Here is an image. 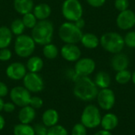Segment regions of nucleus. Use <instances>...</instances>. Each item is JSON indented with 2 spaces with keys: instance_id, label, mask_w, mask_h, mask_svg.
<instances>
[{
  "instance_id": "dca6fc26",
  "label": "nucleus",
  "mask_w": 135,
  "mask_h": 135,
  "mask_svg": "<svg viewBox=\"0 0 135 135\" xmlns=\"http://www.w3.org/2000/svg\"><path fill=\"white\" fill-rule=\"evenodd\" d=\"M119 124V119L114 113H107L101 118L100 125L103 130L112 131L117 127Z\"/></svg>"
},
{
  "instance_id": "9d476101",
  "label": "nucleus",
  "mask_w": 135,
  "mask_h": 135,
  "mask_svg": "<svg viewBox=\"0 0 135 135\" xmlns=\"http://www.w3.org/2000/svg\"><path fill=\"white\" fill-rule=\"evenodd\" d=\"M97 100L101 109L109 111L115 104V95L113 90L109 88L102 89L98 92Z\"/></svg>"
},
{
  "instance_id": "6e6552de",
  "label": "nucleus",
  "mask_w": 135,
  "mask_h": 135,
  "mask_svg": "<svg viewBox=\"0 0 135 135\" xmlns=\"http://www.w3.org/2000/svg\"><path fill=\"white\" fill-rule=\"evenodd\" d=\"M9 97L12 102L21 108L29 104L32 98L30 92L24 86H16L10 90Z\"/></svg>"
},
{
  "instance_id": "7c9ffc66",
  "label": "nucleus",
  "mask_w": 135,
  "mask_h": 135,
  "mask_svg": "<svg viewBox=\"0 0 135 135\" xmlns=\"http://www.w3.org/2000/svg\"><path fill=\"white\" fill-rule=\"evenodd\" d=\"M124 43L128 47L135 48V31L129 32L124 36Z\"/></svg>"
},
{
  "instance_id": "a211bd4d",
  "label": "nucleus",
  "mask_w": 135,
  "mask_h": 135,
  "mask_svg": "<svg viewBox=\"0 0 135 135\" xmlns=\"http://www.w3.org/2000/svg\"><path fill=\"white\" fill-rule=\"evenodd\" d=\"M13 7L14 9L21 15L31 13L34 8L33 0H14Z\"/></svg>"
},
{
  "instance_id": "4468645a",
  "label": "nucleus",
  "mask_w": 135,
  "mask_h": 135,
  "mask_svg": "<svg viewBox=\"0 0 135 135\" xmlns=\"http://www.w3.org/2000/svg\"><path fill=\"white\" fill-rule=\"evenodd\" d=\"M62 57L68 62H77L81 58L80 48L74 44H66L60 50Z\"/></svg>"
},
{
  "instance_id": "412c9836",
  "label": "nucleus",
  "mask_w": 135,
  "mask_h": 135,
  "mask_svg": "<svg viewBox=\"0 0 135 135\" xmlns=\"http://www.w3.org/2000/svg\"><path fill=\"white\" fill-rule=\"evenodd\" d=\"M13 40V33L6 26L0 27V49L8 47Z\"/></svg>"
},
{
  "instance_id": "aec40b11",
  "label": "nucleus",
  "mask_w": 135,
  "mask_h": 135,
  "mask_svg": "<svg viewBox=\"0 0 135 135\" xmlns=\"http://www.w3.org/2000/svg\"><path fill=\"white\" fill-rule=\"evenodd\" d=\"M59 116L58 112L52 108L46 110L42 115V122L47 127L56 125L59 122Z\"/></svg>"
},
{
  "instance_id": "a878e982",
  "label": "nucleus",
  "mask_w": 135,
  "mask_h": 135,
  "mask_svg": "<svg viewBox=\"0 0 135 135\" xmlns=\"http://www.w3.org/2000/svg\"><path fill=\"white\" fill-rule=\"evenodd\" d=\"M43 55L47 59H54L59 55V48L51 43L47 44L44 46Z\"/></svg>"
},
{
  "instance_id": "b1692460",
  "label": "nucleus",
  "mask_w": 135,
  "mask_h": 135,
  "mask_svg": "<svg viewBox=\"0 0 135 135\" xmlns=\"http://www.w3.org/2000/svg\"><path fill=\"white\" fill-rule=\"evenodd\" d=\"M81 42L82 45L84 47H85L86 48L94 49V48L97 47V46L99 45L100 40L95 34L85 33V34H83V36L81 39Z\"/></svg>"
},
{
  "instance_id": "0eeeda50",
  "label": "nucleus",
  "mask_w": 135,
  "mask_h": 135,
  "mask_svg": "<svg viewBox=\"0 0 135 135\" xmlns=\"http://www.w3.org/2000/svg\"><path fill=\"white\" fill-rule=\"evenodd\" d=\"M63 17L70 22H74L82 17L83 8L79 0H65L62 6Z\"/></svg>"
},
{
  "instance_id": "79ce46f5",
  "label": "nucleus",
  "mask_w": 135,
  "mask_h": 135,
  "mask_svg": "<svg viewBox=\"0 0 135 135\" xmlns=\"http://www.w3.org/2000/svg\"><path fill=\"white\" fill-rule=\"evenodd\" d=\"M5 124H6V121H5V119L0 115V131H2L4 127H5Z\"/></svg>"
},
{
  "instance_id": "f03ea898",
  "label": "nucleus",
  "mask_w": 135,
  "mask_h": 135,
  "mask_svg": "<svg viewBox=\"0 0 135 135\" xmlns=\"http://www.w3.org/2000/svg\"><path fill=\"white\" fill-rule=\"evenodd\" d=\"M54 35L53 23L48 20L39 21L32 29V37L36 44L39 45H46L50 44Z\"/></svg>"
},
{
  "instance_id": "473e14b6",
  "label": "nucleus",
  "mask_w": 135,
  "mask_h": 135,
  "mask_svg": "<svg viewBox=\"0 0 135 135\" xmlns=\"http://www.w3.org/2000/svg\"><path fill=\"white\" fill-rule=\"evenodd\" d=\"M33 128L35 135H48V128L44 123H38Z\"/></svg>"
},
{
  "instance_id": "6ab92c4d",
  "label": "nucleus",
  "mask_w": 135,
  "mask_h": 135,
  "mask_svg": "<svg viewBox=\"0 0 135 135\" xmlns=\"http://www.w3.org/2000/svg\"><path fill=\"white\" fill-rule=\"evenodd\" d=\"M33 14L36 16L37 20H47L51 13V8L47 3H40L34 6L33 8Z\"/></svg>"
},
{
  "instance_id": "72a5a7b5",
  "label": "nucleus",
  "mask_w": 135,
  "mask_h": 135,
  "mask_svg": "<svg viewBox=\"0 0 135 135\" xmlns=\"http://www.w3.org/2000/svg\"><path fill=\"white\" fill-rule=\"evenodd\" d=\"M130 6V2L128 0H115V7L116 9L121 11L126 10L128 9Z\"/></svg>"
},
{
  "instance_id": "bb28decb",
  "label": "nucleus",
  "mask_w": 135,
  "mask_h": 135,
  "mask_svg": "<svg viewBox=\"0 0 135 135\" xmlns=\"http://www.w3.org/2000/svg\"><path fill=\"white\" fill-rule=\"evenodd\" d=\"M9 28H10L13 34H14L16 36H20V35L23 34V32L25 29V26L21 19L16 18L11 23Z\"/></svg>"
},
{
  "instance_id": "58836bf2",
  "label": "nucleus",
  "mask_w": 135,
  "mask_h": 135,
  "mask_svg": "<svg viewBox=\"0 0 135 135\" xmlns=\"http://www.w3.org/2000/svg\"><path fill=\"white\" fill-rule=\"evenodd\" d=\"M8 92H9V89H8L7 85L4 82L0 81V97H6L8 94Z\"/></svg>"
},
{
  "instance_id": "20e7f679",
  "label": "nucleus",
  "mask_w": 135,
  "mask_h": 135,
  "mask_svg": "<svg viewBox=\"0 0 135 135\" xmlns=\"http://www.w3.org/2000/svg\"><path fill=\"white\" fill-rule=\"evenodd\" d=\"M59 36L64 43L75 44L81 41L83 33L81 29L78 28L74 22L66 21L60 25Z\"/></svg>"
},
{
  "instance_id": "4c0bfd02",
  "label": "nucleus",
  "mask_w": 135,
  "mask_h": 135,
  "mask_svg": "<svg viewBox=\"0 0 135 135\" xmlns=\"http://www.w3.org/2000/svg\"><path fill=\"white\" fill-rule=\"evenodd\" d=\"M15 110V104L12 102H6L4 103L3 105V111L7 113H11Z\"/></svg>"
},
{
  "instance_id": "39448f33",
  "label": "nucleus",
  "mask_w": 135,
  "mask_h": 135,
  "mask_svg": "<svg viewBox=\"0 0 135 135\" xmlns=\"http://www.w3.org/2000/svg\"><path fill=\"white\" fill-rule=\"evenodd\" d=\"M36 43L32 36L25 34L17 36L14 41V51L21 58H28L34 52Z\"/></svg>"
},
{
  "instance_id": "ddd939ff",
  "label": "nucleus",
  "mask_w": 135,
  "mask_h": 135,
  "mask_svg": "<svg viewBox=\"0 0 135 135\" xmlns=\"http://www.w3.org/2000/svg\"><path fill=\"white\" fill-rule=\"evenodd\" d=\"M6 74L9 78L14 81H18L24 78V77L27 74V68L23 63L15 62L7 66L6 70Z\"/></svg>"
},
{
  "instance_id": "c756f323",
  "label": "nucleus",
  "mask_w": 135,
  "mask_h": 135,
  "mask_svg": "<svg viewBox=\"0 0 135 135\" xmlns=\"http://www.w3.org/2000/svg\"><path fill=\"white\" fill-rule=\"evenodd\" d=\"M48 135H68V131L64 127L56 124L48 128Z\"/></svg>"
},
{
  "instance_id": "9b49d317",
  "label": "nucleus",
  "mask_w": 135,
  "mask_h": 135,
  "mask_svg": "<svg viewBox=\"0 0 135 135\" xmlns=\"http://www.w3.org/2000/svg\"><path fill=\"white\" fill-rule=\"evenodd\" d=\"M96 69V63L90 58L79 59L75 64L74 71L80 77H86L90 75Z\"/></svg>"
},
{
  "instance_id": "c85d7f7f",
  "label": "nucleus",
  "mask_w": 135,
  "mask_h": 135,
  "mask_svg": "<svg viewBox=\"0 0 135 135\" xmlns=\"http://www.w3.org/2000/svg\"><path fill=\"white\" fill-rule=\"evenodd\" d=\"M21 20H22L25 28H32V29L35 27V25L38 22L37 18L36 17V16L32 12L31 13H28L26 14H24Z\"/></svg>"
},
{
  "instance_id": "423d86ee",
  "label": "nucleus",
  "mask_w": 135,
  "mask_h": 135,
  "mask_svg": "<svg viewBox=\"0 0 135 135\" xmlns=\"http://www.w3.org/2000/svg\"><path fill=\"white\" fill-rule=\"evenodd\" d=\"M101 118L102 116L99 108L93 104H89L87 105L82 112L81 123L86 128L93 129L100 125Z\"/></svg>"
},
{
  "instance_id": "2f4dec72",
  "label": "nucleus",
  "mask_w": 135,
  "mask_h": 135,
  "mask_svg": "<svg viewBox=\"0 0 135 135\" xmlns=\"http://www.w3.org/2000/svg\"><path fill=\"white\" fill-rule=\"evenodd\" d=\"M87 128L81 123H77L72 128L71 135H87Z\"/></svg>"
},
{
  "instance_id": "37998d69",
  "label": "nucleus",
  "mask_w": 135,
  "mask_h": 135,
  "mask_svg": "<svg viewBox=\"0 0 135 135\" xmlns=\"http://www.w3.org/2000/svg\"><path fill=\"white\" fill-rule=\"evenodd\" d=\"M3 105H4V101L2 99V97H0V112L3 110Z\"/></svg>"
},
{
  "instance_id": "5701e85b",
  "label": "nucleus",
  "mask_w": 135,
  "mask_h": 135,
  "mask_svg": "<svg viewBox=\"0 0 135 135\" xmlns=\"http://www.w3.org/2000/svg\"><path fill=\"white\" fill-rule=\"evenodd\" d=\"M44 67V61L39 56H32L30 57L26 63V68L29 72L38 73Z\"/></svg>"
},
{
  "instance_id": "7ed1b4c3",
  "label": "nucleus",
  "mask_w": 135,
  "mask_h": 135,
  "mask_svg": "<svg viewBox=\"0 0 135 135\" xmlns=\"http://www.w3.org/2000/svg\"><path fill=\"white\" fill-rule=\"evenodd\" d=\"M100 43L105 51L112 54L121 52L125 46L123 37L120 34L114 32L104 33L100 37Z\"/></svg>"
},
{
  "instance_id": "c03bdc74",
  "label": "nucleus",
  "mask_w": 135,
  "mask_h": 135,
  "mask_svg": "<svg viewBox=\"0 0 135 135\" xmlns=\"http://www.w3.org/2000/svg\"><path fill=\"white\" fill-rule=\"evenodd\" d=\"M131 80L133 81V83L135 85V71L132 74V76H131Z\"/></svg>"
},
{
  "instance_id": "f704fd0d",
  "label": "nucleus",
  "mask_w": 135,
  "mask_h": 135,
  "mask_svg": "<svg viewBox=\"0 0 135 135\" xmlns=\"http://www.w3.org/2000/svg\"><path fill=\"white\" fill-rule=\"evenodd\" d=\"M44 104V101L43 100L39 97H32L30 100L29 104L32 108H33L34 109H39Z\"/></svg>"
},
{
  "instance_id": "cd10ccee",
  "label": "nucleus",
  "mask_w": 135,
  "mask_h": 135,
  "mask_svg": "<svg viewBox=\"0 0 135 135\" xmlns=\"http://www.w3.org/2000/svg\"><path fill=\"white\" fill-rule=\"evenodd\" d=\"M131 76H132V74L127 69L120 70V71H118L115 75V81L119 84L125 85V84H127L131 80Z\"/></svg>"
},
{
  "instance_id": "e433bc0d",
  "label": "nucleus",
  "mask_w": 135,
  "mask_h": 135,
  "mask_svg": "<svg viewBox=\"0 0 135 135\" xmlns=\"http://www.w3.org/2000/svg\"><path fill=\"white\" fill-rule=\"evenodd\" d=\"M86 1L89 6L95 7V8H98V7L102 6L106 2V0H86Z\"/></svg>"
},
{
  "instance_id": "2eb2a0df",
  "label": "nucleus",
  "mask_w": 135,
  "mask_h": 135,
  "mask_svg": "<svg viewBox=\"0 0 135 135\" xmlns=\"http://www.w3.org/2000/svg\"><path fill=\"white\" fill-rule=\"evenodd\" d=\"M129 63L130 61L127 55L121 52L115 54L111 60V66L112 69L116 72L127 70L129 66Z\"/></svg>"
},
{
  "instance_id": "1a4fd4ad",
  "label": "nucleus",
  "mask_w": 135,
  "mask_h": 135,
  "mask_svg": "<svg viewBox=\"0 0 135 135\" xmlns=\"http://www.w3.org/2000/svg\"><path fill=\"white\" fill-rule=\"evenodd\" d=\"M23 84L30 93H40L44 88V80L38 73H27L23 78Z\"/></svg>"
},
{
  "instance_id": "393cba45",
  "label": "nucleus",
  "mask_w": 135,
  "mask_h": 135,
  "mask_svg": "<svg viewBox=\"0 0 135 135\" xmlns=\"http://www.w3.org/2000/svg\"><path fill=\"white\" fill-rule=\"evenodd\" d=\"M14 135H35L34 128L29 124L19 123L13 128Z\"/></svg>"
},
{
  "instance_id": "ea45409f",
  "label": "nucleus",
  "mask_w": 135,
  "mask_h": 135,
  "mask_svg": "<svg viewBox=\"0 0 135 135\" xmlns=\"http://www.w3.org/2000/svg\"><path fill=\"white\" fill-rule=\"evenodd\" d=\"M74 23L75 25H76L78 28H79L80 29H81L82 28H84V26H85V21H84V19H83L82 17H81L80 19L77 20V21H74Z\"/></svg>"
},
{
  "instance_id": "f257e3e1",
  "label": "nucleus",
  "mask_w": 135,
  "mask_h": 135,
  "mask_svg": "<svg viewBox=\"0 0 135 135\" xmlns=\"http://www.w3.org/2000/svg\"><path fill=\"white\" fill-rule=\"evenodd\" d=\"M98 87L94 81L86 77H79L75 81L73 89L74 95L79 100L83 101H91L97 98L98 94Z\"/></svg>"
},
{
  "instance_id": "a19ab883",
  "label": "nucleus",
  "mask_w": 135,
  "mask_h": 135,
  "mask_svg": "<svg viewBox=\"0 0 135 135\" xmlns=\"http://www.w3.org/2000/svg\"><path fill=\"white\" fill-rule=\"evenodd\" d=\"M94 135H112V134L111 133V131H106V130H101L97 131Z\"/></svg>"
},
{
  "instance_id": "f8f14e48",
  "label": "nucleus",
  "mask_w": 135,
  "mask_h": 135,
  "mask_svg": "<svg viewBox=\"0 0 135 135\" xmlns=\"http://www.w3.org/2000/svg\"><path fill=\"white\" fill-rule=\"evenodd\" d=\"M116 24L122 30H128L135 25V13L131 9L121 11L116 18Z\"/></svg>"
},
{
  "instance_id": "c9c22d12",
  "label": "nucleus",
  "mask_w": 135,
  "mask_h": 135,
  "mask_svg": "<svg viewBox=\"0 0 135 135\" xmlns=\"http://www.w3.org/2000/svg\"><path fill=\"white\" fill-rule=\"evenodd\" d=\"M12 57V52L9 49L6 48H2L0 49V61L6 62L9 61Z\"/></svg>"
},
{
  "instance_id": "4be33fe9",
  "label": "nucleus",
  "mask_w": 135,
  "mask_h": 135,
  "mask_svg": "<svg viewBox=\"0 0 135 135\" xmlns=\"http://www.w3.org/2000/svg\"><path fill=\"white\" fill-rule=\"evenodd\" d=\"M94 82L98 88L101 89H107V88H109L112 83V79H111L110 75L107 72L100 71L96 74Z\"/></svg>"
},
{
  "instance_id": "f3484780",
  "label": "nucleus",
  "mask_w": 135,
  "mask_h": 135,
  "mask_svg": "<svg viewBox=\"0 0 135 135\" xmlns=\"http://www.w3.org/2000/svg\"><path fill=\"white\" fill-rule=\"evenodd\" d=\"M36 117V111L30 105L22 107L18 113V119L21 123L29 124Z\"/></svg>"
}]
</instances>
